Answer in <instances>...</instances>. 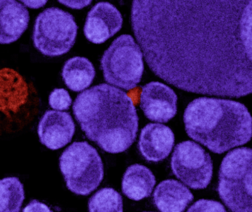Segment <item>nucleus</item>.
<instances>
[{
	"mask_svg": "<svg viewBox=\"0 0 252 212\" xmlns=\"http://www.w3.org/2000/svg\"><path fill=\"white\" fill-rule=\"evenodd\" d=\"M131 23L150 70L193 93H252V0H132Z\"/></svg>",
	"mask_w": 252,
	"mask_h": 212,
	"instance_id": "obj_1",
	"label": "nucleus"
},
{
	"mask_svg": "<svg viewBox=\"0 0 252 212\" xmlns=\"http://www.w3.org/2000/svg\"><path fill=\"white\" fill-rule=\"evenodd\" d=\"M73 110L88 139L107 152H123L136 139V108L132 98L115 87L101 84L84 91L76 97Z\"/></svg>",
	"mask_w": 252,
	"mask_h": 212,
	"instance_id": "obj_2",
	"label": "nucleus"
},
{
	"mask_svg": "<svg viewBox=\"0 0 252 212\" xmlns=\"http://www.w3.org/2000/svg\"><path fill=\"white\" fill-rule=\"evenodd\" d=\"M184 121L191 139L217 154L244 145L252 139V116L244 104L237 101L196 98L186 108Z\"/></svg>",
	"mask_w": 252,
	"mask_h": 212,
	"instance_id": "obj_3",
	"label": "nucleus"
},
{
	"mask_svg": "<svg viewBox=\"0 0 252 212\" xmlns=\"http://www.w3.org/2000/svg\"><path fill=\"white\" fill-rule=\"evenodd\" d=\"M218 193L231 212H252V149H236L221 163Z\"/></svg>",
	"mask_w": 252,
	"mask_h": 212,
	"instance_id": "obj_4",
	"label": "nucleus"
},
{
	"mask_svg": "<svg viewBox=\"0 0 252 212\" xmlns=\"http://www.w3.org/2000/svg\"><path fill=\"white\" fill-rule=\"evenodd\" d=\"M60 166L67 188L78 195L88 196L104 178V165L97 150L88 142H74L63 151Z\"/></svg>",
	"mask_w": 252,
	"mask_h": 212,
	"instance_id": "obj_5",
	"label": "nucleus"
},
{
	"mask_svg": "<svg viewBox=\"0 0 252 212\" xmlns=\"http://www.w3.org/2000/svg\"><path fill=\"white\" fill-rule=\"evenodd\" d=\"M143 56L132 36H119L101 57V69L106 82L126 91L136 88L144 73Z\"/></svg>",
	"mask_w": 252,
	"mask_h": 212,
	"instance_id": "obj_6",
	"label": "nucleus"
},
{
	"mask_svg": "<svg viewBox=\"0 0 252 212\" xmlns=\"http://www.w3.org/2000/svg\"><path fill=\"white\" fill-rule=\"evenodd\" d=\"M78 26L70 13L49 8L36 18L33 33L35 48L47 57H60L70 51L77 36Z\"/></svg>",
	"mask_w": 252,
	"mask_h": 212,
	"instance_id": "obj_7",
	"label": "nucleus"
},
{
	"mask_svg": "<svg viewBox=\"0 0 252 212\" xmlns=\"http://www.w3.org/2000/svg\"><path fill=\"white\" fill-rule=\"evenodd\" d=\"M171 168L178 179L194 190L206 188L213 175L211 156L191 141L177 144L171 158Z\"/></svg>",
	"mask_w": 252,
	"mask_h": 212,
	"instance_id": "obj_8",
	"label": "nucleus"
},
{
	"mask_svg": "<svg viewBox=\"0 0 252 212\" xmlns=\"http://www.w3.org/2000/svg\"><path fill=\"white\" fill-rule=\"evenodd\" d=\"M141 109L147 119L166 123L175 117L178 110V96L173 90L158 82H152L143 87Z\"/></svg>",
	"mask_w": 252,
	"mask_h": 212,
	"instance_id": "obj_9",
	"label": "nucleus"
},
{
	"mask_svg": "<svg viewBox=\"0 0 252 212\" xmlns=\"http://www.w3.org/2000/svg\"><path fill=\"white\" fill-rule=\"evenodd\" d=\"M123 18L120 11L112 4H95L88 13L84 27L85 37L94 44L104 43L122 29Z\"/></svg>",
	"mask_w": 252,
	"mask_h": 212,
	"instance_id": "obj_10",
	"label": "nucleus"
},
{
	"mask_svg": "<svg viewBox=\"0 0 252 212\" xmlns=\"http://www.w3.org/2000/svg\"><path fill=\"white\" fill-rule=\"evenodd\" d=\"M75 129L74 122L68 113L48 110L39 121L38 135L43 145L57 150L71 141Z\"/></svg>",
	"mask_w": 252,
	"mask_h": 212,
	"instance_id": "obj_11",
	"label": "nucleus"
},
{
	"mask_svg": "<svg viewBox=\"0 0 252 212\" xmlns=\"http://www.w3.org/2000/svg\"><path fill=\"white\" fill-rule=\"evenodd\" d=\"M175 144L170 128L160 123H148L141 129L138 148L141 155L150 162H160L168 157Z\"/></svg>",
	"mask_w": 252,
	"mask_h": 212,
	"instance_id": "obj_12",
	"label": "nucleus"
},
{
	"mask_svg": "<svg viewBox=\"0 0 252 212\" xmlns=\"http://www.w3.org/2000/svg\"><path fill=\"white\" fill-rule=\"evenodd\" d=\"M30 15L17 0H0V44L18 40L29 26Z\"/></svg>",
	"mask_w": 252,
	"mask_h": 212,
	"instance_id": "obj_13",
	"label": "nucleus"
},
{
	"mask_svg": "<svg viewBox=\"0 0 252 212\" xmlns=\"http://www.w3.org/2000/svg\"><path fill=\"white\" fill-rule=\"evenodd\" d=\"M29 87L23 76L11 68L0 70V111L10 118L27 102Z\"/></svg>",
	"mask_w": 252,
	"mask_h": 212,
	"instance_id": "obj_14",
	"label": "nucleus"
},
{
	"mask_svg": "<svg viewBox=\"0 0 252 212\" xmlns=\"http://www.w3.org/2000/svg\"><path fill=\"white\" fill-rule=\"evenodd\" d=\"M193 199L189 189L175 180L162 181L153 194L155 205L163 212H184Z\"/></svg>",
	"mask_w": 252,
	"mask_h": 212,
	"instance_id": "obj_15",
	"label": "nucleus"
},
{
	"mask_svg": "<svg viewBox=\"0 0 252 212\" xmlns=\"http://www.w3.org/2000/svg\"><path fill=\"white\" fill-rule=\"evenodd\" d=\"M156 183L150 169L141 164L129 166L122 180V191L131 200L138 201L149 197Z\"/></svg>",
	"mask_w": 252,
	"mask_h": 212,
	"instance_id": "obj_16",
	"label": "nucleus"
},
{
	"mask_svg": "<svg viewBox=\"0 0 252 212\" xmlns=\"http://www.w3.org/2000/svg\"><path fill=\"white\" fill-rule=\"evenodd\" d=\"M95 76L94 64L85 57H73L66 61L63 69V79L66 86L80 92L91 86Z\"/></svg>",
	"mask_w": 252,
	"mask_h": 212,
	"instance_id": "obj_17",
	"label": "nucleus"
},
{
	"mask_svg": "<svg viewBox=\"0 0 252 212\" xmlns=\"http://www.w3.org/2000/svg\"><path fill=\"white\" fill-rule=\"evenodd\" d=\"M24 200V186L19 178L0 180V212H20Z\"/></svg>",
	"mask_w": 252,
	"mask_h": 212,
	"instance_id": "obj_18",
	"label": "nucleus"
},
{
	"mask_svg": "<svg viewBox=\"0 0 252 212\" xmlns=\"http://www.w3.org/2000/svg\"><path fill=\"white\" fill-rule=\"evenodd\" d=\"M88 207L91 212H122L123 199L113 188H101L90 198Z\"/></svg>",
	"mask_w": 252,
	"mask_h": 212,
	"instance_id": "obj_19",
	"label": "nucleus"
},
{
	"mask_svg": "<svg viewBox=\"0 0 252 212\" xmlns=\"http://www.w3.org/2000/svg\"><path fill=\"white\" fill-rule=\"evenodd\" d=\"M72 98L64 89H55L49 96V104L54 110H66L70 108Z\"/></svg>",
	"mask_w": 252,
	"mask_h": 212,
	"instance_id": "obj_20",
	"label": "nucleus"
},
{
	"mask_svg": "<svg viewBox=\"0 0 252 212\" xmlns=\"http://www.w3.org/2000/svg\"><path fill=\"white\" fill-rule=\"evenodd\" d=\"M188 212H225V209L214 200H200L191 206Z\"/></svg>",
	"mask_w": 252,
	"mask_h": 212,
	"instance_id": "obj_21",
	"label": "nucleus"
},
{
	"mask_svg": "<svg viewBox=\"0 0 252 212\" xmlns=\"http://www.w3.org/2000/svg\"><path fill=\"white\" fill-rule=\"evenodd\" d=\"M60 3L72 9L81 10L91 5L93 0H58Z\"/></svg>",
	"mask_w": 252,
	"mask_h": 212,
	"instance_id": "obj_22",
	"label": "nucleus"
},
{
	"mask_svg": "<svg viewBox=\"0 0 252 212\" xmlns=\"http://www.w3.org/2000/svg\"><path fill=\"white\" fill-rule=\"evenodd\" d=\"M23 211H24V212H29V211H32V212H34V211H39V212H40V211L41 212H51V210L48 209V206L39 203L37 200H32V203L28 205L26 209Z\"/></svg>",
	"mask_w": 252,
	"mask_h": 212,
	"instance_id": "obj_23",
	"label": "nucleus"
},
{
	"mask_svg": "<svg viewBox=\"0 0 252 212\" xmlns=\"http://www.w3.org/2000/svg\"><path fill=\"white\" fill-rule=\"evenodd\" d=\"M20 1L29 8L38 9L45 6L48 0H20Z\"/></svg>",
	"mask_w": 252,
	"mask_h": 212,
	"instance_id": "obj_24",
	"label": "nucleus"
}]
</instances>
